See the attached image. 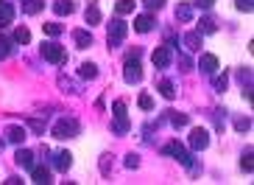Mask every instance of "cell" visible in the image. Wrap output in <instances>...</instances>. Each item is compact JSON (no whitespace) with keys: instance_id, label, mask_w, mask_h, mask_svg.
Segmentation results:
<instances>
[{"instance_id":"6da1fadb","label":"cell","mask_w":254,"mask_h":185,"mask_svg":"<svg viewBox=\"0 0 254 185\" xmlns=\"http://www.w3.org/2000/svg\"><path fill=\"white\" fill-rule=\"evenodd\" d=\"M78 135V121L76 118H62L53 124V138L59 140H67V138H76Z\"/></svg>"},{"instance_id":"7a4b0ae2","label":"cell","mask_w":254,"mask_h":185,"mask_svg":"<svg viewBox=\"0 0 254 185\" xmlns=\"http://www.w3.org/2000/svg\"><path fill=\"white\" fill-rule=\"evenodd\" d=\"M42 56L45 62H51V65H65L67 62V51L59 42H45L42 45Z\"/></svg>"},{"instance_id":"3957f363","label":"cell","mask_w":254,"mask_h":185,"mask_svg":"<svg viewBox=\"0 0 254 185\" xmlns=\"http://www.w3.org/2000/svg\"><path fill=\"white\" fill-rule=\"evenodd\" d=\"M162 151H165V154H173V157H176L182 166H187V168H196V166H193V157H190V151L185 149V146H182L179 140H168Z\"/></svg>"},{"instance_id":"277c9868","label":"cell","mask_w":254,"mask_h":185,"mask_svg":"<svg viewBox=\"0 0 254 185\" xmlns=\"http://www.w3.org/2000/svg\"><path fill=\"white\" fill-rule=\"evenodd\" d=\"M123 79L129 81V84L143 81V68H140L137 56H129V59H126V65H123Z\"/></svg>"},{"instance_id":"5b68a950","label":"cell","mask_w":254,"mask_h":185,"mask_svg":"<svg viewBox=\"0 0 254 185\" xmlns=\"http://www.w3.org/2000/svg\"><path fill=\"white\" fill-rule=\"evenodd\" d=\"M126 34H129V25L123 23V20H112V25H109V45L118 48L123 39H126Z\"/></svg>"},{"instance_id":"8992f818","label":"cell","mask_w":254,"mask_h":185,"mask_svg":"<svg viewBox=\"0 0 254 185\" xmlns=\"http://www.w3.org/2000/svg\"><path fill=\"white\" fill-rule=\"evenodd\" d=\"M190 146H193L196 151H204L207 146H210V132L201 129V127H196L193 132H190Z\"/></svg>"},{"instance_id":"52a82bcc","label":"cell","mask_w":254,"mask_h":185,"mask_svg":"<svg viewBox=\"0 0 254 185\" xmlns=\"http://www.w3.org/2000/svg\"><path fill=\"white\" fill-rule=\"evenodd\" d=\"M112 115L118 118V132H129V115H126V101H115L112 104Z\"/></svg>"},{"instance_id":"ba28073f","label":"cell","mask_w":254,"mask_h":185,"mask_svg":"<svg viewBox=\"0 0 254 185\" xmlns=\"http://www.w3.org/2000/svg\"><path fill=\"white\" fill-rule=\"evenodd\" d=\"M170 45H159L154 51V54H151V62H154L156 68H168V65H170Z\"/></svg>"},{"instance_id":"9c48e42d","label":"cell","mask_w":254,"mask_h":185,"mask_svg":"<svg viewBox=\"0 0 254 185\" xmlns=\"http://www.w3.org/2000/svg\"><path fill=\"white\" fill-rule=\"evenodd\" d=\"M11 23H14V6L9 0H0V28H6Z\"/></svg>"},{"instance_id":"30bf717a","label":"cell","mask_w":254,"mask_h":185,"mask_svg":"<svg viewBox=\"0 0 254 185\" xmlns=\"http://www.w3.org/2000/svg\"><path fill=\"white\" fill-rule=\"evenodd\" d=\"M151 28H154V17H151V14H140V17L134 20V31H137V34H148Z\"/></svg>"},{"instance_id":"8fae6325","label":"cell","mask_w":254,"mask_h":185,"mask_svg":"<svg viewBox=\"0 0 254 185\" xmlns=\"http://www.w3.org/2000/svg\"><path fill=\"white\" fill-rule=\"evenodd\" d=\"M199 68L204 70L207 76H212V73L218 70V56H215V54H204V56H201V62H199Z\"/></svg>"},{"instance_id":"7c38bea8","label":"cell","mask_w":254,"mask_h":185,"mask_svg":"<svg viewBox=\"0 0 254 185\" xmlns=\"http://www.w3.org/2000/svg\"><path fill=\"white\" fill-rule=\"evenodd\" d=\"M53 12L59 14V17L73 14V12H76V3H73V0H53Z\"/></svg>"},{"instance_id":"4fadbf2b","label":"cell","mask_w":254,"mask_h":185,"mask_svg":"<svg viewBox=\"0 0 254 185\" xmlns=\"http://www.w3.org/2000/svg\"><path fill=\"white\" fill-rule=\"evenodd\" d=\"M31 177H34V183H51V168H45V166H31Z\"/></svg>"},{"instance_id":"5bb4252c","label":"cell","mask_w":254,"mask_h":185,"mask_svg":"<svg viewBox=\"0 0 254 185\" xmlns=\"http://www.w3.org/2000/svg\"><path fill=\"white\" fill-rule=\"evenodd\" d=\"M73 42H76V48H89L92 45V34L78 28V31H73Z\"/></svg>"},{"instance_id":"9a60e30c","label":"cell","mask_w":254,"mask_h":185,"mask_svg":"<svg viewBox=\"0 0 254 185\" xmlns=\"http://www.w3.org/2000/svg\"><path fill=\"white\" fill-rule=\"evenodd\" d=\"M11 37H14V42H17V45H28V42H31V31H28L25 25H17Z\"/></svg>"},{"instance_id":"2e32d148","label":"cell","mask_w":254,"mask_h":185,"mask_svg":"<svg viewBox=\"0 0 254 185\" xmlns=\"http://www.w3.org/2000/svg\"><path fill=\"white\" fill-rule=\"evenodd\" d=\"M185 45H187V51H199L201 48V31H190V34H185Z\"/></svg>"},{"instance_id":"e0dca14e","label":"cell","mask_w":254,"mask_h":185,"mask_svg":"<svg viewBox=\"0 0 254 185\" xmlns=\"http://www.w3.org/2000/svg\"><path fill=\"white\" fill-rule=\"evenodd\" d=\"M45 9V0H22V12L25 14H36Z\"/></svg>"},{"instance_id":"ac0fdd59","label":"cell","mask_w":254,"mask_h":185,"mask_svg":"<svg viewBox=\"0 0 254 185\" xmlns=\"http://www.w3.org/2000/svg\"><path fill=\"white\" fill-rule=\"evenodd\" d=\"M70 163H73V154H70V151H59V154H56V168H59V171H67Z\"/></svg>"},{"instance_id":"d6986e66","label":"cell","mask_w":254,"mask_h":185,"mask_svg":"<svg viewBox=\"0 0 254 185\" xmlns=\"http://www.w3.org/2000/svg\"><path fill=\"white\" fill-rule=\"evenodd\" d=\"M14 157H17V163H20L22 168H31L34 166V151H28V149H20Z\"/></svg>"},{"instance_id":"ffe728a7","label":"cell","mask_w":254,"mask_h":185,"mask_svg":"<svg viewBox=\"0 0 254 185\" xmlns=\"http://www.w3.org/2000/svg\"><path fill=\"white\" fill-rule=\"evenodd\" d=\"M159 92H162V98H168V101H173V98H176V90H173V81L162 79V81H159Z\"/></svg>"},{"instance_id":"44dd1931","label":"cell","mask_w":254,"mask_h":185,"mask_svg":"<svg viewBox=\"0 0 254 185\" xmlns=\"http://www.w3.org/2000/svg\"><path fill=\"white\" fill-rule=\"evenodd\" d=\"M84 17H87V23H89V25H98V23H101V9L95 6V3H92V6H87Z\"/></svg>"},{"instance_id":"7402d4cb","label":"cell","mask_w":254,"mask_h":185,"mask_svg":"<svg viewBox=\"0 0 254 185\" xmlns=\"http://www.w3.org/2000/svg\"><path fill=\"white\" fill-rule=\"evenodd\" d=\"M78 73H81V79H95V76H98V65H92V62H84Z\"/></svg>"},{"instance_id":"603a6c76","label":"cell","mask_w":254,"mask_h":185,"mask_svg":"<svg viewBox=\"0 0 254 185\" xmlns=\"http://www.w3.org/2000/svg\"><path fill=\"white\" fill-rule=\"evenodd\" d=\"M6 135H9L11 143H22V138H25V129H22V127H9V129H6Z\"/></svg>"},{"instance_id":"cb8c5ba5","label":"cell","mask_w":254,"mask_h":185,"mask_svg":"<svg viewBox=\"0 0 254 185\" xmlns=\"http://www.w3.org/2000/svg\"><path fill=\"white\" fill-rule=\"evenodd\" d=\"M199 31H204V34H215V31H218V25H215V20H212V17H201Z\"/></svg>"},{"instance_id":"d4e9b609","label":"cell","mask_w":254,"mask_h":185,"mask_svg":"<svg viewBox=\"0 0 254 185\" xmlns=\"http://www.w3.org/2000/svg\"><path fill=\"white\" fill-rule=\"evenodd\" d=\"M134 3H137V0H118L115 12H118V14H129V12H134Z\"/></svg>"},{"instance_id":"484cf974","label":"cell","mask_w":254,"mask_h":185,"mask_svg":"<svg viewBox=\"0 0 254 185\" xmlns=\"http://www.w3.org/2000/svg\"><path fill=\"white\" fill-rule=\"evenodd\" d=\"M42 28H45V34H51V37H59L62 31H65V25L62 23H45Z\"/></svg>"},{"instance_id":"4316f807","label":"cell","mask_w":254,"mask_h":185,"mask_svg":"<svg viewBox=\"0 0 254 185\" xmlns=\"http://www.w3.org/2000/svg\"><path fill=\"white\" fill-rule=\"evenodd\" d=\"M190 17H193V9H190V6H185V3L176 6V20H190Z\"/></svg>"},{"instance_id":"83f0119b","label":"cell","mask_w":254,"mask_h":185,"mask_svg":"<svg viewBox=\"0 0 254 185\" xmlns=\"http://www.w3.org/2000/svg\"><path fill=\"white\" fill-rule=\"evenodd\" d=\"M170 124H173V127H187V124H190V118L187 115H179V112H173V115H170Z\"/></svg>"},{"instance_id":"f1b7e54d","label":"cell","mask_w":254,"mask_h":185,"mask_svg":"<svg viewBox=\"0 0 254 185\" xmlns=\"http://www.w3.org/2000/svg\"><path fill=\"white\" fill-rule=\"evenodd\" d=\"M11 54V39H6V37H0V59H6Z\"/></svg>"},{"instance_id":"f546056e","label":"cell","mask_w":254,"mask_h":185,"mask_svg":"<svg viewBox=\"0 0 254 185\" xmlns=\"http://www.w3.org/2000/svg\"><path fill=\"white\" fill-rule=\"evenodd\" d=\"M235 129H237V132H249V129H252V121H249V118H237V121H235Z\"/></svg>"},{"instance_id":"4dcf8cb0","label":"cell","mask_w":254,"mask_h":185,"mask_svg":"<svg viewBox=\"0 0 254 185\" xmlns=\"http://www.w3.org/2000/svg\"><path fill=\"white\" fill-rule=\"evenodd\" d=\"M240 168H243V171H252V168H254L252 151H246V154H243V160H240Z\"/></svg>"},{"instance_id":"1f68e13d","label":"cell","mask_w":254,"mask_h":185,"mask_svg":"<svg viewBox=\"0 0 254 185\" xmlns=\"http://www.w3.org/2000/svg\"><path fill=\"white\" fill-rule=\"evenodd\" d=\"M140 107H143V110H154V98H151L148 92H143V95H140Z\"/></svg>"},{"instance_id":"d6a6232c","label":"cell","mask_w":254,"mask_h":185,"mask_svg":"<svg viewBox=\"0 0 254 185\" xmlns=\"http://www.w3.org/2000/svg\"><path fill=\"white\" fill-rule=\"evenodd\" d=\"M237 12H252V0H237Z\"/></svg>"},{"instance_id":"836d02e7","label":"cell","mask_w":254,"mask_h":185,"mask_svg":"<svg viewBox=\"0 0 254 185\" xmlns=\"http://www.w3.org/2000/svg\"><path fill=\"white\" fill-rule=\"evenodd\" d=\"M190 68H193V62H190L187 56H179V70H185V73H187Z\"/></svg>"},{"instance_id":"e575fe53","label":"cell","mask_w":254,"mask_h":185,"mask_svg":"<svg viewBox=\"0 0 254 185\" xmlns=\"http://www.w3.org/2000/svg\"><path fill=\"white\" fill-rule=\"evenodd\" d=\"M28 127H31L34 132H45V124H42V121H36V118H31V121H28Z\"/></svg>"},{"instance_id":"d590c367","label":"cell","mask_w":254,"mask_h":185,"mask_svg":"<svg viewBox=\"0 0 254 185\" xmlns=\"http://www.w3.org/2000/svg\"><path fill=\"white\" fill-rule=\"evenodd\" d=\"M143 3L148 9H162V6H165V0H143Z\"/></svg>"},{"instance_id":"8d00e7d4","label":"cell","mask_w":254,"mask_h":185,"mask_svg":"<svg viewBox=\"0 0 254 185\" xmlns=\"http://www.w3.org/2000/svg\"><path fill=\"white\" fill-rule=\"evenodd\" d=\"M215 90H218V92L226 90V76H218V79H215Z\"/></svg>"},{"instance_id":"74e56055","label":"cell","mask_w":254,"mask_h":185,"mask_svg":"<svg viewBox=\"0 0 254 185\" xmlns=\"http://www.w3.org/2000/svg\"><path fill=\"white\" fill-rule=\"evenodd\" d=\"M126 166H129V168H137V166H140V160H137V154H129V160H126Z\"/></svg>"},{"instance_id":"f35d334b","label":"cell","mask_w":254,"mask_h":185,"mask_svg":"<svg viewBox=\"0 0 254 185\" xmlns=\"http://www.w3.org/2000/svg\"><path fill=\"white\" fill-rule=\"evenodd\" d=\"M193 3H196L199 9H210V6H212V3H215V0H193Z\"/></svg>"},{"instance_id":"ab89813d","label":"cell","mask_w":254,"mask_h":185,"mask_svg":"<svg viewBox=\"0 0 254 185\" xmlns=\"http://www.w3.org/2000/svg\"><path fill=\"white\" fill-rule=\"evenodd\" d=\"M20 183H22L20 177H9V180H6V185H20Z\"/></svg>"},{"instance_id":"60d3db41","label":"cell","mask_w":254,"mask_h":185,"mask_svg":"<svg viewBox=\"0 0 254 185\" xmlns=\"http://www.w3.org/2000/svg\"><path fill=\"white\" fill-rule=\"evenodd\" d=\"M0 151H3V140H0Z\"/></svg>"}]
</instances>
